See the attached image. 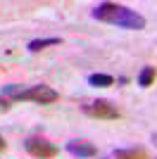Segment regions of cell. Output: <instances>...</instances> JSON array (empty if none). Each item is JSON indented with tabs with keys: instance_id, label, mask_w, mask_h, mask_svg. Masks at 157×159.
Returning a JSON list of instances; mask_svg holds the SVG:
<instances>
[{
	"instance_id": "obj_3",
	"label": "cell",
	"mask_w": 157,
	"mask_h": 159,
	"mask_svg": "<svg viewBox=\"0 0 157 159\" xmlns=\"http://www.w3.org/2000/svg\"><path fill=\"white\" fill-rule=\"evenodd\" d=\"M24 150L31 154L33 159H52V157L59 154L57 145H52L50 140L43 138V135H29V138L24 140Z\"/></svg>"
},
{
	"instance_id": "obj_4",
	"label": "cell",
	"mask_w": 157,
	"mask_h": 159,
	"mask_svg": "<svg viewBox=\"0 0 157 159\" xmlns=\"http://www.w3.org/2000/svg\"><path fill=\"white\" fill-rule=\"evenodd\" d=\"M83 114L91 116V119H100V121H114L121 116L117 105H112L110 100H93V102L83 105Z\"/></svg>"
},
{
	"instance_id": "obj_9",
	"label": "cell",
	"mask_w": 157,
	"mask_h": 159,
	"mask_svg": "<svg viewBox=\"0 0 157 159\" xmlns=\"http://www.w3.org/2000/svg\"><path fill=\"white\" fill-rule=\"evenodd\" d=\"M155 79H157V69L155 66H143L140 74H138V86L140 88H150L152 83H155Z\"/></svg>"
},
{
	"instance_id": "obj_7",
	"label": "cell",
	"mask_w": 157,
	"mask_h": 159,
	"mask_svg": "<svg viewBox=\"0 0 157 159\" xmlns=\"http://www.w3.org/2000/svg\"><path fill=\"white\" fill-rule=\"evenodd\" d=\"M117 159H150L145 147H129V150H114Z\"/></svg>"
},
{
	"instance_id": "obj_12",
	"label": "cell",
	"mask_w": 157,
	"mask_h": 159,
	"mask_svg": "<svg viewBox=\"0 0 157 159\" xmlns=\"http://www.w3.org/2000/svg\"><path fill=\"white\" fill-rule=\"evenodd\" d=\"M152 143H155V145H157V133H155V135H152Z\"/></svg>"
},
{
	"instance_id": "obj_10",
	"label": "cell",
	"mask_w": 157,
	"mask_h": 159,
	"mask_svg": "<svg viewBox=\"0 0 157 159\" xmlns=\"http://www.w3.org/2000/svg\"><path fill=\"white\" fill-rule=\"evenodd\" d=\"M10 107H12V100H7V98H0V114L10 112Z\"/></svg>"
},
{
	"instance_id": "obj_1",
	"label": "cell",
	"mask_w": 157,
	"mask_h": 159,
	"mask_svg": "<svg viewBox=\"0 0 157 159\" xmlns=\"http://www.w3.org/2000/svg\"><path fill=\"white\" fill-rule=\"evenodd\" d=\"M91 17L102 24H114V26L129 29V31H143L148 24L143 14H138L136 10L126 5H119V2H100L91 10Z\"/></svg>"
},
{
	"instance_id": "obj_8",
	"label": "cell",
	"mask_w": 157,
	"mask_h": 159,
	"mask_svg": "<svg viewBox=\"0 0 157 159\" xmlns=\"http://www.w3.org/2000/svg\"><path fill=\"white\" fill-rule=\"evenodd\" d=\"M86 81H88V86H95V88H110V86H114V76H112V74H91Z\"/></svg>"
},
{
	"instance_id": "obj_5",
	"label": "cell",
	"mask_w": 157,
	"mask_h": 159,
	"mask_svg": "<svg viewBox=\"0 0 157 159\" xmlns=\"http://www.w3.org/2000/svg\"><path fill=\"white\" fill-rule=\"evenodd\" d=\"M67 152L72 154V157H76V159H91V157L98 154V150H95V145L88 143V140H69V143H67Z\"/></svg>"
},
{
	"instance_id": "obj_11",
	"label": "cell",
	"mask_w": 157,
	"mask_h": 159,
	"mask_svg": "<svg viewBox=\"0 0 157 159\" xmlns=\"http://www.w3.org/2000/svg\"><path fill=\"white\" fill-rule=\"evenodd\" d=\"M5 150H7V143H5V138L0 135V152H5Z\"/></svg>"
},
{
	"instance_id": "obj_2",
	"label": "cell",
	"mask_w": 157,
	"mask_h": 159,
	"mask_svg": "<svg viewBox=\"0 0 157 159\" xmlns=\"http://www.w3.org/2000/svg\"><path fill=\"white\" fill-rule=\"evenodd\" d=\"M5 95H10V100L14 102H36V105H52L59 100V93L55 88L45 86V83H38V86L31 88H17V86H7L2 90Z\"/></svg>"
},
{
	"instance_id": "obj_6",
	"label": "cell",
	"mask_w": 157,
	"mask_h": 159,
	"mask_svg": "<svg viewBox=\"0 0 157 159\" xmlns=\"http://www.w3.org/2000/svg\"><path fill=\"white\" fill-rule=\"evenodd\" d=\"M59 43H62V38H57V36H52V38H33L31 43L26 45V50H29V52H40V50L59 45Z\"/></svg>"
}]
</instances>
